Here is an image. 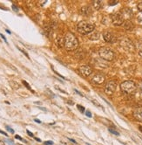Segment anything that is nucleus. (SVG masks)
<instances>
[{
  "instance_id": "obj_19",
  "label": "nucleus",
  "mask_w": 142,
  "mask_h": 145,
  "mask_svg": "<svg viewBox=\"0 0 142 145\" xmlns=\"http://www.w3.org/2000/svg\"><path fill=\"white\" fill-rule=\"evenodd\" d=\"M11 86L14 89H17V88H19V87H20L19 84L17 83V82H16V81H11Z\"/></svg>"
},
{
  "instance_id": "obj_1",
  "label": "nucleus",
  "mask_w": 142,
  "mask_h": 145,
  "mask_svg": "<svg viewBox=\"0 0 142 145\" xmlns=\"http://www.w3.org/2000/svg\"><path fill=\"white\" fill-rule=\"evenodd\" d=\"M78 46V40L73 33L67 32L65 36V48L67 51H74Z\"/></svg>"
},
{
  "instance_id": "obj_38",
  "label": "nucleus",
  "mask_w": 142,
  "mask_h": 145,
  "mask_svg": "<svg viewBox=\"0 0 142 145\" xmlns=\"http://www.w3.org/2000/svg\"><path fill=\"white\" fill-rule=\"evenodd\" d=\"M67 103H68V104H70V105H73L74 104V102H72V101H67Z\"/></svg>"
},
{
  "instance_id": "obj_7",
  "label": "nucleus",
  "mask_w": 142,
  "mask_h": 145,
  "mask_svg": "<svg viewBox=\"0 0 142 145\" xmlns=\"http://www.w3.org/2000/svg\"><path fill=\"white\" fill-rule=\"evenodd\" d=\"M106 77L103 74H100V72H97V74H93L92 78H91V81L92 83L96 84V85H101L105 82Z\"/></svg>"
},
{
  "instance_id": "obj_43",
  "label": "nucleus",
  "mask_w": 142,
  "mask_h": 145,
  "mask_svg": "<svg viewBox=\"0 0 142 145\" xmlns=\"http://www.w3.org/2000/svg\"><path fill=\"white\" fill-rule=\"evenodd\" d=\"M139 88H140V90L142 91V81L140 82V83H139Z\"/></svg>"
},
{
  "instance_id": "obj_30",
  "label": "nucleus",
  "mask_w": 142,
  "mask_h": 145,
  "mask_svg": "<svg viewBox=\"0 0 142 145\" xmlns=\"http://www.w3.org/2000/svg\"><path fill=\"white\" fill-rule=\"evenodd\" d=\"M15 138H16V139H18V140L22 141V142H25V140H23V138H22V137H21V136H17V135H16V136H15Z\"/></svg>"
},
{
  "instance_id": "obj_22",
  "label": "nucleus",
  "mask_w": 142,
  "mask_h": 145,
  "mask_svg": "<svg viewBox=\"0 0 142 145\" xmlns=\"http://www.w3.org/2000/svg\"><path fill=\"white\" fill-rule=\"evenodd\" d=\"M22 82H23V84H24V85H25V87H27V88H28L29 90H31V92H34V91H33V90H32V89H31V87H30V86H29V84H28V83H27V82H26V81H23Z\"/></svg>"
},
{
  "instance_id": "obj_36",
  "label": "nucleus",
  "mask_w": 142,
  "mask_h": 145,
  "mask_svg": "<svg viewBox=\"0 0 142 145\" xmlns=\"http://www.w3.org/2000/svg\"><path fill=\"white\" fill-rule=\"evenodd\" d=\"M0 134L4 135V136H8V134H6V133H5V131L1 130V129H0Z\"/></svg>"
},
{
  "instance_id": "obj_28",
  "label": "nucleus",
  "mask_w": 142,
  "mask_h": 145,
  "mask_svg": "<svg viewBox=\"0 0 142 145\" xmlns=\"http://www.w3.org/2000/svg\"><path fill=\"white\" fill-rule=\"evenodd\" d=\"M137 7H138V10L142 12V2H140L139 4H138V6Z\"/></svg>"
},
{
  "instance_id": "obj_33",
  "label": "nucleus",
  "mask_w": 142,
  "mask_h": 145,
  "mask_svg": "<svg viewBox=\"0 0 142 145\" xmlns=\"http://www.w3.org/2000/svg\"><path fill=\"white\" fill-rule=\"evenodd\" d=\"M5 142H6L7 143H8V144H10V145H14V142H13L11 140H6V141H5Z\"/></svg>"
},
{
  "instance_id": "obj_13",
  "label": "nucleus",
  "mask_w": 142,
  "mask_h": 145,
  "mask_svg": "<svg viewBox=\"0 0 142 145\" xmlns=\"http://www.w3.org/2000/svg\"><path fill=\"white\" fill-rule=\"evenodd\" d=\"M92 10H91L90 6H84L80 9V14L83 15V16H86V17H88L92 14Z\"/></svg>"
},
{
  "instance_id": "obj_24",
  "label": "nucleus",
  "mask_w": 142,
  "mask_h": 145,
  "mask_svg": "<svg viewBox=\"0 0 142 145\" xmlns=\"http://www.w3.org/2000/svg\"><path fill=\"white\" fill-rule=\"evenodd\" d=\"M77 107H78V109L80 111L81 113H84L85 112V108L82 107V106H80V105H77Z\"/></svg>"
},
{
  "instance_id": "obj_39",
  "label": "nucleus",
  "mask_w": 142,
  "mask_h": 145,
  "mask_svg": "<svg viewBox=\"0 0 142 145\" xmlns=\"http://www.w3.org/2000/svg\"><path fill=\"white\" fill-rule=\"evenodd\" d=\"M69 140H70L72 142H74V143H77V142H76V141H75V140H73V139H69Z\"/></svg>"
},
{
  "instance_id": "obj_27",
  "label": "nucleus",
  "mask_w": 142,
  "mask_h": 145,
  "mask_svg": "<svg viewBox=\"0 0 142 145\" xmlns=\"http://www.w3.org/2000/svg\"><path fill=\"white\" fill-rule=\"evenodd\" d=\"M5 128H6V129H7L8 131H9V132H11V133H12V134H14V129H12L11 128H10L9 126H6Z\"/></svg>"
},
{
  "instance_id": "obj_3",
  "label": "nucleus",
  "mask_w": 142,
  "mask_h": 145,
  "mask_svg": "<svg viewBox=\"0 0 142 145\" xmlns=\"http://www.w3.org/2000/svg\"><path fill=\"white\" fill-rule=\"evenodd\" d=\"M120 88H121L122 92L127 94H133L134 93L137 89V85L134 81H126L122 82L120 85Z\"/></svg>"
},
{
  "instance_id": "obj_2",
  "label": "nucleus",
  "mask_w": 142,
  "mask_h": 145,
  "mask_svg": "<svg viewBox=\"0 0 142 145\" xmlns=\"http://www.w3.org/2000/svg\"><path fill=\"white\" fill-rule=\"evenodd\" d=\"M94 29H95L94 25L86 22V21H80V22H78V25H77V30H78V32L83 35L90 34V33L93 32Z\"/></svg>"
},
{
  "instance_id": "obj_15",
  "label": "nucleus",
  "mask_w": 142,
  "mask_h": 145,
  "mask_svg": "<svg viewBox=\"0 0 142 145\" xmlns=\"http://www.w3.org/2000/svg\"><path fill=\"white\" fill-rule=\"evenodd\" d=\"M121 14H122V16L124 17V19H125V17H127V19H129V17H131L133 16V11H132L130 8H125L123 10Z\"/></svg>"
},
{
  "instance_id": "obj_29",
  "label": "nucleus",
  "mask_w": 142,
  "mask_h": 145,
  "mask_svg": "<svg viewBox=\"0 0 142 145\" xmlns=\"http://www.w3.org/2000/svg\"><path fill=\"white\" fill-rule=\"evenodd\" d=\"M86 116H87V117H89V118H92V113H91L90 111H88V110L86 112Z\"/></svg>"
},
{
  "instance_id": "obj_12",
  "label": "nucleus",
  "mask_w": 142,
  "mask_h": 145,
  "mask_svg": "<svg viewBox=\"0 0 142 145\" xmlns=\"http://www.w3.org/2000/svg\"><path fill=\"white\" fill-rule=\"evenodd\" d=\"M123 26H124V29L127 31H133V29H134V24H133L131 20H129V19H127V20H126L125 22H124Z\"/></svg>"
},
{
  "instance_id": "obj_16",
  "label": "nucleus",
  "mask_w": 142,
  "mask_h": 145,
  "mask_svg": "<svg viewBox=\"0 0 142 145\" xmlns=\"http://www.w3.org/2000/svg\"><path fill=\"white\" fill-rule=\"evenodd\" d=\"M56 43L58 45V47H63L65 46V37L62 36H58L57 37V40H56Z\"/></svg>"
},
{
  "instance_id": "obj_14",
  "label": "nucleus",
  "mask_w": 142,
  "mask_h": 145,
  "mask_svg": "<svg viewBox=\"0 0 142 145\" xmlns=\"http://www.w3.org/2000/svg\"><path fill=\"white\" fill-rule=\"evenodd\" d=\"M88 38H89V40H98V39L100 38V33L97 32V31L92 32V33L88 34Z\"/></svg>"
},
{
  "instance_id": "obj_20",
  "label": "nucleus",
  "mask_w": 142,
  "mask_h": 145,
  "mask_svg": "<svg viewBox=\"0 0 142 145\" xmlns=\"http://www.w3.org/2000/svg\"><path fill=\"white\" fill-rule=\"evenodd\" d=\"M138 52H139V55L142 57V42L138 43Z\"/></svg>"
},
{
  "instance_id": "obj_26",
  "label": "nucleus",
  "mask_w": 142,
  "mask_h": 145,
  "mask_svg": "<svg viewBox=\"0 0 142 145\" xmlns=\"http://www.w3.org/2000/svg\"><path fill=\"white\" fill-rule=\"evenodd\" d=\"M92 103H93V104H96L98 106V107H102V106L99 104V103L97 101H94V100H92ZM102 108H103V107H102Z\"/></svg>"
},
{
  "instance_id": "obj_23",
  "label": "nucleus",
  "mask_w": 142,
  "mask_h": 145,
  "mask_svg": "<svg viewBox=\"0 0 142 145\" xmlns=\"http://www.w3.org/2000/svg\"><path fill=\"white\" fill-rule=\"evenodd\" d=\"M17 49H18V50H19V51H20V52H23V53H24V54H25V56H26V57H27V58H28V59H30V57H29V54H28V53H27V52H25V50H23V49L19 48V47H18V46H17Z\"/></svg>"
},
{
  "instance_id": "obj_21",
  "label": "nucleus",
  "mask_w": 142,
  "mask_h": 145,
  "mask_svg": "<svg viewBox=\"0 0 142 145\" xmlns=\"http://www.w3.org/2000/svg\"><path fill=\"white\" fill-rule=\"evenodd\" d=\"M108 130H109V132H111L112 134L115 135V136H119V133L118 132V131L114 130V129H108Z\"/></svg>"
},
{
  "instance_id": "obj_9",
  "label": "nucleus",
  "mask_w": 142,
  "mask_h": 145,
  "mask_svg": "<svg viewBox=\"0 0 142 145\" xmlns=\"http://www.w3.org/2000/svg\"><path fill=\"white\" fill-rule=\"evenodd\" d=\"M79 72L82 74L83 76H86V77H88L92 74V68L91 67L88 65H84V66H81L79 67Z\"/></svg>"
},
{
  "instance_id": "obj_17",
  "label": "nucleus",
  "mask_w": 142,
  "mask_h": 145,
  "mask_svg": "<svg viewBox=\"0 0 142 145\" xmlns=\"http://www.w3.org/2000/svg\"><path fill=\"white\" fill-rule=\"evenodd\" d=\"M92 6L95 10H100L103 7V3H102L100 0H96V1H93L92 2Z\"/></svg>"
},
{
  "instance_id": "obj_5",
  "label": "nucleus",
  "mask_w": 142,
  "mask_h": 145,
  "mask_svg": "<svg viewBox=\"0 0 142 145\" xmlns=\"http://www.w3.org/2000/svg\"><path fill=\"white\" fill-rule=\"evenodd\" d=\"M120 46L125 49L126 51H127V52H133L135 49L133 41L129 40L128 38H125L123 40H121V41H120Z\"/></svg>"
},
{
  "instance_id": "obj_41",
  "label": "nucleus",
  "mask_w": 142,
  "mask_h": 145,
  "mask_svg": "<svg viewBox=\"0 0 142 145\" xmlns=\"http://www.w3.org/2000/svg\"><path fill=\"white\" fill-rule=\"evenodd\" d=\"M0 145H5V142L2 140H0Z\"/></svg>"
},
{
  "instance_id": "obj_32",
  "label": "nucleus",
  "mask_w": 142,
  "mask_h": 145,
  "mask_svg": "<svg viewBox=\"0 0 142 145\" xmlns=\"http://www.w3.org/2000/svg\"><path fill=\"white\" fill-rule=\"evenodd\" d=\"M11 6H12V9L14 10L15 11H18V8H17V5H12Z\"/></svg>"
},
{
  "instance_id": "obj_35",
  "label": "nucleus",
  "mask_w": 142,
  "mask_h": 145,
  "mask_svg": "<svg viewBox=\"0 0 142 145\" xmlns=\"http://www.w3.org/2000/svg\"><path fill=\"white\" fill-rule=\"evenodd\" d=\"M0 37H1V38L3 39L4 40H5V43H7V40H6V38H5V37L4 36L3 34H1V33H0Z\"/></svg>"
},
{
  "instance_id": "obj_31",
  "label": "nucleus",
  "mask_w": 142,
  "mask_h": 145,
  "mask_svg": "<svg viewBox=\"0 0 142 145\" xmlns=\"http://www.w3.org/2000/svg\"><path fill=\"white\" fill-rule=\"evenodd\" d=\"M53 142L52 141H47V142H45V145H52Z\"/></svg>"
},
{
  "instance_id": "obj_4",
  "label": "nucleus",
  "mask_w": 142,
  "mask_h": 145,
  "mask_svg": "<svg viewBox=\"0 0 142 145\" xmlns=\"http://www.w3.org/2000/svg\"><path fill=\"white\" fill-rule=\"evenodd\" d=\"M98 54H99L100 58L106 60V61H112L115 58V53L113 52V51H112V49L108 47L100 48Z\"/></svg>"
},
{
  "instance_id": "obj_25",
  "label": "nucleus",
  "mask_w": 142,
  "mask_h": 145,
  "mask_svg": "<svg viewBox=\"0 0 142 145\" xmlns=\"http://www.w3.org/2000/svg\"><path fill=\"white\" fill-rule=\"evenodd\" d=\"M118 3H119V1H117V0H113L112 2H109V5H117Z\"/></svg>"
},
{
  "instance_id": "obj_44",
  "label": "nucleus",
  "mask_w": 142,
  "mask_h": 145,
  "mask_svg": "<svg viewBox=\"0 0 142 145\" xmlns=\"http://www.w3.org/2000/svg\"><path fill=\"white\" fill-rule=\"evenodd\" d=\"M5 32H6L8 33V34H11V32H10V31H9V30H7V29H6V30H5Z\"/></svg>"
},
{
  "instance_id": "obj_42",
  "label": "nucleus",
  "mask_w": 142,
  "mask_h": 145,
  "mask_svg": "<svg viewBox=\"0 0 142 145\" xmlns=\"http://www.w3.org/2000/svg\"><path fill=\"white\" fill-rule=\"evenodd\" d=\"M35 121H36V122H37V123H41V121H39L38 119H35L34 120Z\"/></svg>"
},
{
  "instance_id": "obj_34",
  "label": "nucleus",
  "mask_w": 142,
  "mask_h": 145,
  "mask_svg": "<svg viewBox=\"0 0 142 145\" xmlns=\"http://www.w3.org/2000/svg\"><path fill=\"white\" fill-rule=\"evenodd\" d=\"M26 132H27V134H28L30 136H31V137H33V136H34V135H33L32 133H31L30 130H28V129H27V130H26Z\"/></svg>"
},
{
  "instance_id": "obj_18",
  "label": "nucleus",
  "mask_w": 142,
  "mask_h": 145,
  "mask_svg": "<svg viewBox=\"0 0 142 145\" xmlns=\"http://www.w3.org/2000/svg\"><path fill=\"white\" fill-rule=\"evenodd\" d=\"M44 28H45V32H46V34L48 35V37H49L51 35V33L52 32V30H53L52 25V24H46V25H45Z\"/></svg>"
},
{
  "instance_id": "obj_8",
  "label": "nucleus",
  "mask_w": 142,
  "mask_h": 145,
  "mask_svg": "<svg viewBox=\"0 0 142 145\" xmlns=\"http://www.w3.org/2000/svg\"><path fill=\"white\" fill-rule=\"evenodd\" d=\"M112 24L116 26H119V25H122L125 22V19L124 17L122 16L121 13L118 12V13H115L112 16Z\"/></svg>"
},
{
  "instance_id": "obj_6",
  "label": "nucleus",
  "mask_w": 142,
  "mask_h": 145,
  "mask_svg": "<svg viewBox=\"0 0 142 145\" xmlns=\"http://www.w3.org/2000/svg\"><path fill=\"white\" fill-rule=\"evenodd\" d=\"M117 88V82L115 81H109L105 86V93L108 95H112Z\"/></svg>"
},
{
  "instance_id": "obj_37",
  "label": "nucleus",
  "mask_w": 142,
  "mask_h": 145,
  "mask_svg": "<svg viewBox=\"0 0 142 145\" xmlns=\"http://www.w3.org/2000/svg\"><path fill=\"white\" fill-rule=\"evenodd\" d=\"M74 91H75V92H76V93H77V94H78V95H80V96H83V95H82V94H81V93H80V92H78V90H76V89H75V90H74Z\"/></svg>"
},
{
  "instance_id": "obj_10",
  "label": "nucleus",
  "mask_w": 142,
  "mask_h": 145,
  "mask_svg": "<svg viewBox=\"0 0 142 145\" xmlns=\"http://www.w3.org/2000/svg\"><path fill=\"white\" fill-rule=\"evenodd\" d=\"M103 39H104V40H105L106 42L111 43V44L115 43L116 40H117L116 37L110 32H104L103 33Z\"/></svg>"
},
{
  "instance_id": "obj_40",
  "label": "nucleus",
  "mask_w": 142,
  "mask_h": 145,
  "mask_svg": "<svg viewBox=\"0 0 142 145\" xmlns=\"http://www.w3.org/2000/svg\"><path fill=\"white\" fill-rule=\"evenodd\" d=\"M35 140H36L37 142H41V140H40V139H39V138H37V137H35Z\"/></svg>"
},
{
  "instance_id": "obj_45",
  "label": "nucleus",
  "mask_w": 142,
  "mask_h": 145,
  "mask_svg": "<svg viewBox=\"0 0 142 145\" xmlns=\"http://www.w3.org/2000/svg\"><path fill=\"white\" fill-rule=\"evenodd\" d=\"M38 108L42 109V110H44V111H46V109H45V108H44V107H38Z\"/></svg>"
},
{
  "instance_id": "obj_11",
  "label": "nucleus",
  "mask_w": 142,
  "mask_h": 145,
  "mask_svg": "<svg viewBox=\"0 0 142 145\" xmlns=\"http://www.w3.org/2000/svg\"><path fill=\"white\" fill-rule=\"evenodd\" d=\"M133 116L137 121H142V107H138L133 111Z\"/></svg>"
}]
</instances>
